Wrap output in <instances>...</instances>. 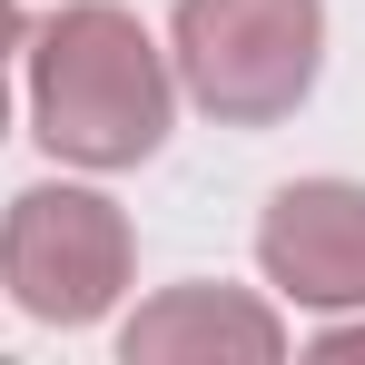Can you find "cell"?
I'll list each match as a JSON object with an SVG mask.
<instances>
[{
    "label": "cell",
    "mask_w": 365,
    "mask_h": 365,
    "mask_svg": "<svg viewBox=\"0 0 365 365\" xmlns=\"http://www.w3.org/2000/svg\"><path fill=\"white\" fill-rule=\"evenodd\" d=\"M178 119V69L119 0H69L30 30V128L60 168H138Z\"/></svg>",
    "instance_id": "6da1fadb"
},
{
    "label": "cell",
    "mask_w": 365,
    "mask_h": 365,
    "mask_svg": "<svg viewBox=\"0 0 365 365\" xmlns=\"http://www.w3.org/2000/svg\"><path fill=\"white\" fill-rule=\"evenodd\" d=\"M168 69L217 128H277L326 69V0H178Z\"/></svg>",
    "instance_id": "7a4b0ae2"
},
{
    "label": "cell",
    "mask_w": 365,
    "mask_h": 365,
    "mask_svg": "<svg viewBox=\"0 0 365 365\" xmlns=\"http://www.w3.org/2000/svg\"><path fill=\"white\" fill-rule=\"evenodd\" d=\"M128 277H138V237H128L119 197L69 187V178H40V187L10 197V217H0V287H10L20 316L99 326L128 297Z\"/></svg>",
    "instance_id": "3957f363"
},
{
    "label": "cell",
    "mask_w": 365,
    "mask_h": 365,
    "mask_svg": "<svg viewBox=\"0 0 365 365\" xmlns=\"http://www.w3.org/2000/svg\"><path fill=\"white\" fill-rule=\"evenodd\" d=\"M257 277L287 306L346 316L365 306V187L356 178H297L257 217Z\"/></svg>",
    "instance_id": "277c9868"
},
{
    "label": "cell",
    "mask_w": 365,
    "mask_h": 365,
    "mask_svg": "<svg viewBox=\"0 0 365 365\" xmlns=\"http://www.w3.org/2000/svg\"><path fill=\"white\" fill-rule=\"evenodd\" d=\"M297 346L287 316L247 287H158L119 326V356L128 365H217V356H247V365H277Z\"/></svg>",
    "instance_id": "5b68a950"
},
{
    "label": "cell",
    "mask_w": 365,
    "mask_h": 365,
    "mask_svg": "<svg viewBox=\"0 0 365 365\" xmlns=\"http://www.w3.org/2000/svg\"><path fill=\"white\" fill-rule=\"evenodd\" d=\"M306 356H365V316H346V326H316V346H306Z\"/></svg>",
    "instance_id": "8992f818"
},
{
    "label": "cell",
    "mask_w": 365,
    "mask_h": 365,
    "mask_svg": "<svg viewBox=\"0 0 365 365\" xmlns=\"http://www.w3.org/2000/svg\"><path fill=\"white\" fill-rule=\"evenodd\" d=\"M30 50V0H0V60Z\"/></svg>",
    "instance_id": "52a82bcc"
},
{
    "label": "cell",
    "mask_w": 365,
    "mask_h": 365,
    "mask_svg": "<svg viewBox=\"0 0 365 365\" xmlns=\"http://www.w3.org/2000/svg\"><path fill=\"white\" fill-rule=\"evenodd\" d=\"M0 138H10V79H0Z\"/></svg>",
    "instance_id": "ba28073f"
}]
</instances>
